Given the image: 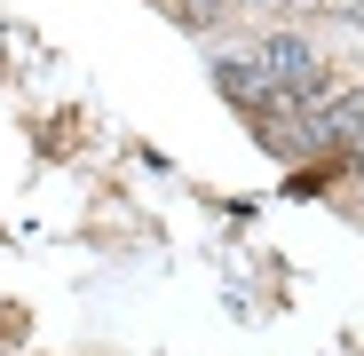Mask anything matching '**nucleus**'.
<instances>
[{
    "label": "nucleus",
    "instance_id": "f257e3e1",
    "mask_svg": "<svg viewBox=\"0 0 364 356\" xmlns=\"http://www.w3.org/2000/svg\"><path fill=\"white\" fill-rule=\"evenodd\" d=\"M269 72L277 80H309V48L301 40H269Z\"/></svg>",
    "mask_w": 364,
    "mask_h": 356
}]
</instances>
